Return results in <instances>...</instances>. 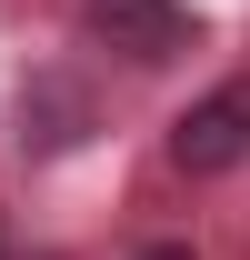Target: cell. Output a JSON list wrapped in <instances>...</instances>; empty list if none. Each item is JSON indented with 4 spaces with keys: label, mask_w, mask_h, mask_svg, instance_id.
<instances>
[{
    "label": "cell",
    "mask_w": 250,
    "mask_h": 260,
    "mask_svg": "<svg viewBox=\"0 0 250 260\" xmlns=\"http://www.w3.org/2000/svg\"><path fill=\"white\" fill-rule=\"evenodd\" d=\"M250 160V80H220V90H200L170 120V170H190V180H220V170Z\"/></svg>",
    "instance_id": "6da1fadb"
},
{
    "label": "cell",
    "mask_w": 250,
    "mask_h": 260,
    "mask_svg": "<svg viewBox=\"0 0 250 260\" xmlns=\"http://www.w3.org/2000/svg\"><path fill=\"white\" fill-rule=\"evenodd\" d=\"M80 30L100 50H120V60L160 70V60H180L190 40H200V20H190L180 0H80Z\"/></svg>",
    "instance_id": "7a4b0ae2"
},
{
    "label": "cell",
    "mask_w": 250,
    "mask_h": 260,
    "mask_svg": "<svg viewBox=\"0 0 250 260\" xmlns=\"http://www.w3.org/2000/svg\"><path fill=\"white\" fill-rule=\"evenodd\" d=\"M90 130V100L70 90V80H30V100H20V140L30 150H70Z\"/></svg>",
    "instance_id": "3957f363"
},
{
    "label": "cell",
    "mask_w": 250,
    "mask_h": 260,
    "mask_svg": "<svg viewBox=\"0 0 250 260\" xmlns=\"http://www.w3.org/2000/svg\"><path fill=\"white\" fill-rule=\"evenodd\" d=\"M140 260H200V250H190V240H150Z\"/></svg>",
    "instance_id": "277c9868"
}]
</instances>
